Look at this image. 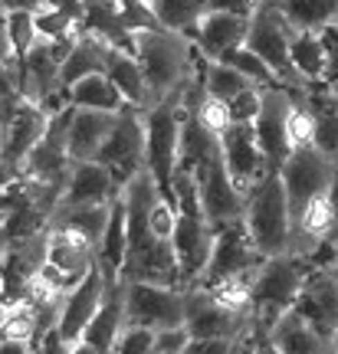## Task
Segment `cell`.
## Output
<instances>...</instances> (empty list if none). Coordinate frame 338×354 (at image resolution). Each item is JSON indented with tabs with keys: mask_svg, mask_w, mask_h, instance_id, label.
Wrapping results in <instances>:
<instances>
[{
	"mask_svg": "<svg viewBox=\"0 0 338 354\" xmlns=\"http://www.w3.org/2000/svg\"><path fill=\"white\" fill-rule=\"evenodd\" d=\"M224 59H226V63H233V66H237V69L243 73V76H250L260 88H269V86H286L283 79L276 76V69H273V66L266 63L263 56H256V53H253L250 46H247V43H243L240 50L226 53Z\"/></svg>",
	"mask_w": 338,
	"mask_h": 354,
	"instance_id": "1f68e13d",
	"label": "cell"
},
{
	"mask_svg": "<svg viewBox=\"0 0 338 354\" xmlns=\"http://www.w3.org/2000/svg\"><path fill=\"white\" fill-rule=\"evenodd\" d=\"M312 272L315 266L296 253L263 259L253 276V325L266 331L273 328L276 318L296 305Z\"/></svg>",
	"mask_w": 338,
	"mask_h": 354,
	"instance_id": "5b68a950",
	"label": "cell"
},
{
	"mask_svg": "<svg viewBox=\"0 0 338 354\" xmlns=\"http://www.w3.org/2000/svg\"><path fill=\"white\" fill-rule=\"evenodd\" d=\"M243 223L250 230L256 250L266 259L289 253V243H292V207H289L286 180H283L279 171H269L260 184H253L247 190Z\"/></svg>",
	"mask_w": 338,
	"mask_h": 354,
	"instance_id": "277c9868",
	"label": "cell"
},
{
	"mask_svg": "<svg viewBox=\"0 0 338 354\" xmlns=\"http://www.w3.org/2000/svg\"><path fill=\"white\" fill-rule=\"evenodd\" d=\"M115 122H118V112H96V109H75L73 105L66 148H69V158H73L75 165L96 161V158H99L102 145H105V138L112 135Z\"/></svg>",
	"mask_w": 338,
	"mask_h": 354,
	"instance_id": "ffe728a7",
	"label": "cell"
},
{
	"mask_svg": "<svg viewBox=\"0 0 338 354\" xmlns=\"http://www.w3.org/2000/svg\"><path fill=\"white\" fill-rule=\"evenodd\" d=\"M3 338H26L33 342V302H3Z\"/></svg>",
	"mask_w": 338,
	"mask_h": 354,
	"instance_id": "836d02e7",
	"label": "cell"
},
{
	"mask_svg": "<svg viewBox=\"0 0 338 354\" xmlns=\"http://www.w3.org/2000/svg\"><path fill=\"white\" fill-rule=\"evenodd\" d=\"M102 302H105V272H102V266L96 263V269L66 295L63 318H60V328L56 331L73 344L82 342V335H86V328L92 325V318H96V312L102 308Z\"/></svg>",
	"mask_w": 338,
	"mask_h": 354,
	"instance_id": "2e32d148",
	"label": "cell"
},
{
	"mask_svg": "<svg viewBox=\"0 0 338 354\" xmlns=\"http://www.w3.org/2000/svg\"><path fill=\"white\" fill-rule=\"evenodd\" d=\"M135 56L148 79L151 109L171 102L181 109L188 86L197 79V46L177 30H141L135 33Z\"/></svg>",
	"mask_w": 338,
	"mask_h": 354,
	"instance_id": "7a4b0ae2",
	"label": "cell"
},
{
	"mask_svg": "<svg viewBox=\"0 0 338 354\" xmlns=\"http://www.w3.org/2000/svg\"><path fill=\"white\" fill-rule=\"evenodd\" d=\"M207 10H211L207 0H158V3H154V13H158V20H161L164 30H177V33H184V37L201 24Z\"/></svg>",
	"mask_w": 338,
	"mask_h": 354,
	"instance_id": "4dcf8cb0",
	"label": "cell"
},
{
	"mask_svg": "<svg viewBox=\"0 0 338 354\" xmlns=\"http://www.w3.org/2000/svg\"><path fill=\"white\" fill-rule=\"evenodd\" d=\"M154 342H158V331L154 328L125 325V331H122V338H118L112 354H151L154 351Z\"/></svg>",
	"mask_w": 338,
	"mask_h": 354,
	"instance_id": "d590c367",
	"label": "cell"
},
{
	"mask_svg": "<svg viewBox=\"0 0 338 354\" xmlns=\"http://www.w3.org/2000/svg\"><path fill=\"white\" fill-rule=\"evenodd\" d=\"M112 56H115V46L109 39L82 30L75 37L69 56L63 59V88H69L73 82H79V79H86V76H96V73H109Z\"/></svg>",
	"mask_w": 338,
	"mask_h": 354,
	"instance_id": "7402d4cb",
	"label": "cell"
},
{
	"mask_svg": "<svg viewBox=\"0 0 338 354\" xmlns=\"http://www.w3.org/2000/svg\"><path fill=\"white\" fill-rule=\"evenodd\" d=\"M125 259H128V210H125V197H118L112 203V220H109L105 240L99 246V263L122 276Z\"/></svg>",
	"mask_w": 338,
	"mask_h": 354,
	"instance_id": "f1b7e54d",
	"label": "cell"
},
{
	"mask_svg": "<svg viewBox=\"0 0 338 354\" xmlns=\"http://www.w3.org/2000/svg\"><path fill=\"white\" fill-rule=\"evenodd\" d=\"M115 203V201H112ZM112 203H82V207H60L53 223L56 227H66L86 236L96 250L102 246L105 240V230H109V220H112Z\"/></svg>",
	"mask_w": 338,
	"mask_h": 354,
	"instance_id": "d4e9b609",
	"label": "cell"
},
{
	"mask_svg": "<svg viewBox=\"0 0 338 354\" xmlns=\"http://www.w3.org/2000/svg\"><path fill=\"white\" fill-rule=\"evenodd\" d=\"M253 328V312L233 308L224 299H217L204 286H188V331L197 342L211 338H237Z\"/></svg>",
	"mask_w": 338,
	"mask_h": 354,
	"instance_id": "5bb4252c",
	"label": "cell"
},
{
	"mask_svg": "<svg viewBox=\"0 0 338 354\" xmlns=\"http://www.w3.org/2000/svg\"><path fill=\"white\" fill-rule=\"evenodd\" d=\"M233 348V338H211V342H197V338H190L188 351L184 354H230Z\"/></svg>",
	"mask_w": 338,
	"mask_h": 354,
	"instance_id": "f35d334b",
	"label": "cell"
},
{
	"mask_svg": "<svg viewBox=\"0 0 338 354\" xmlns=\"http://www.w3.org/2000/svg\"><path fill=\"white\" fill-rule=\"evenodd\" d=\"M3 33L13 39V46L20 53H26L30 46L39 43V30H37V10H17V13H3Z\"/></svg>",
	"mask_w": 338,
	"mask_h": 354,
	"instance_id": "d6a6232c",
	"label": "cell"
},
{
	"mask_svg": "<svg viewBox=\"0 0 338 354\" xmlns=\"http://www.w3.org/2000/svg\"><path fill=\"white\" fill-rule=\"evenodd\" d=\"M250 33V17H240V13H220V10H207L204 20L188 37L194 39V46L207 56V59H224L226 53L240 50L247 43Z\"/></svg>",
	"mask_w": 338,
	"mask_h": 354,
	"instance_id": "e0dca14e",
	"label": "cell"
},
{
	"mask_svg": "<svg viewBox=\"0 0 338 354\" xmlns=\"http://www.w3.org/2000/svg\"><path fill=\"white\" fill-rule=\"evenodd\" d=\"M128 210V259L122 269L125 282H158V286H181V263H177L175 240L161 236L151 227V210L161 201V187L148 165L141 167L122 190Z\"/></svg>",
	"mask_w": 338,
	"mask_h": 354,
	"instance_id": "6da1fadb",
	"label": "cell"
},
{
	"mask_svg": "<svg viewBox=\"0 0 338 354\" xmlns=\"http://www.w3.org/2000/svg\"><path fill=\"white\" fill-rule=\"evenodd\" d=\"M204 82H207V92H211L213 99H217V102H226V105L237 99L240 92H247L250 86H256L250 76H243L237 66L226 63V59H211Z\"/></svg>",
	"mask_w": 338,
	"mask_h": 354,
	"instance_id": "f546056e",
	"label": "cell"
},
{
	"mask_svg": "<svg viewBox=\"0 0 338 354\" xmlns=\"http://www.w3.org/2000/svg\"><path fill=\"white\" fill-rule=\"evenodd\" d=\"M128 325L145 328H184L188 325V289L158 282H128Z\"/></svg>",
	"mask_w": 338,
	"mask_h": 354,
	"instance_id": "7c38bea8",
	"label": "cell"
},
{
	"mask_svg": "<svg viewBox=\"0 0 338 354\" xmlns=\"http://www.w3.org/2000/svg\"><path fill=\"white\" fill-rule=\"evenodd\" d=\"M46 0H3V13H17V10H43Z\"/></svg>",
	"mask_w": 338,
	"mask_h": 354,
	"instance_id": "7bdbcfd3",
	"label": "cell"
},
{
	"mask_svg": "<svg viewBox=\"0 0 338 354\" xmlns=\"http://www.w3.org/2000/svg\"><path fill=\"white\" fill-rule=\"evenodd\" d=\"M292 118H296V95L289 92V86L263 88V109H260V118L253 122V131L266 154L269 171H279L292 154Z\"/></svg>",
	"mask_w": 338,
	"mask_h": 354,
	"instance_id": "4fadbf2b",
	"label": "cell"
},
{
	"mask_svg": "<svg viewBox=\"0 0 338 354\" xmlns=\"http://www.w3.org/2000/svg\"><path fill=\"white\" fill-rule=\"evenodd\" d=\"M86 13H82V30L96 33V37L109 39L115 50L135 53V33L122 20V3L118 0H82Z\"/></svg>",
	"mask_w": 338,
	"mask_h": 354,
	"instance_id": "603a6c76",
	"label": "cell"
},
{
	"mask_svg": "<svg viewBox=\"0 0 338 354\" xmlns=\"http://www.w3.org/2000/svg\"><path fill=\"white\" fill-rule=\"evenodd\" d=\"M328 269H332V272H335V276H338V256H335V263L328 266Z\"/></svg>",
	"mask_w": 338,
	"mask_h": 354,
	"instance_id": "f6af8a7d",
	"label": "cell"
},
{
	"mask_svg": "<svg viewBox=\"0 0 338 354\" xmlns=\"http://www.w3.org/2000/svg\"><path fill=\"white\" fill-rule=\"evenodd\" d=\"M175 197H177V227H175V250L177 263H181V286H197L211 266L213 240H217V227L207 216L194 184V174L177 167L175 174Z\"/></svg>",
	"mask_w": 338,
	"mask_h": 354,
	"instance_id": "3957f363",
	"label": "cell"
},
{
	"mask_svg": "<svg viewBox=\"0 0 338 354\" xmlns=\"http://www.w3.org/2000/svg\"><path fill=\"white\" fill-rule=\"evenodd\" d=\"M292 30H326L338 24V0H273Z\"/></svg>",
	"mask_w": 338,
	"mask_h": 354,
	"instance_id": "83f0119b",
	"label": "cell"
},
{
	"mask_svg": "<svg viewBox=\"0 0 338 354\" xmlns=\"http://www.w3.org/2000/svg\"><path fill=\"white\" fill-rule=\"evenodd\" d=\"M66 99L75 109H96V112H125L128 109V99L122 95V88L115 86L109 73H96V76L73 82L66 88Z\"/></svg>",
	"mask_w": 338,
	"mask_h": 354,
	"instance_id": "cb8c5ba5",
	"label": "cell"
},
{
	"mask_svg": "<svg viewBox=\"0 0 338 354\" xmlns=\"http://www.w3.org/2000/svg\"><path fill=\"white\" fill-rule=\"evenodd\" d=\"M263 259L266 256L256 250L243 216L230 220V223H220L217 227V240H213L211 266H207V272H204L197 286L211 289V286H224V282H233V279H250Z\"/></svg>",
	"mask_w": 338,
	"mask_h": 354,
	"instance_id": "30bf717a",
	"label": "cell"
},
{
	"mask_svg": "<svg viewBox=\"0 0 338 354\" xmlns=\"http://www.w3.org/2000/svg\"><path fill=\"white\" fill-rule=\"evenodd\" d=\"M50 118V109L24 99V92L3 88V122H0L3 125V180H10L24 171L26 158L46 135Z\"/></svg>",
	"mask_w": 338,
	"mask_h": 354,
	"instance_id": "8992f818",
	"label": "cell"
},
{
	"mask_svg": "<svg viewBox=\"0 0 338 354\" xmlns=\"http://www.w3.org/2000/svg\"><path fill=\"white\" fill-rule=\"evenodd\" d=\"M96 161L109 167L118 177L122 187L148 165V125H145V112L141 109L128 105L125 112H118V122H115L112 135L105 138Z\"/></svg>",
	"mask_w": 338,
	"mask_h": 354,
	"instance_id": "8fae6325",
	"label": "cell"
},
{
	"mask_svg": "<svg viewBox=\"0 0 338 354\" xmlns=\"http://www.w3.org/2000/svg\"><path fill=\"white\" fill-rule=\"evenodd\" d=\"M145 125H148V171L154 174L161 197L171 207H177L175 197V174L181 165V125H184V112L161 102L145 112Z\"/></svg>",
	"mask_w": 338,
	"mask_h": 354,
	"instance_id": "ba28073f",
	"label": "cell"
},
{
	"mask_svg": "<svg viewBox=\"0 0 338 354\" xmlns=\"http://www.w3.org/2000/svg\"><path fill=\"white\" fill-rule=\"evenodd\" d=\"M211 3V10H220V13H240V17H253L256 7L263 3V0H207Z\"/></svg>",
	"mask_w": 338,
	"mask_h": 354,
	"instance_id": "74e56055",
	"label": "cell"
},
{
	"mask_svg": "<svg viewBox=\"0 0 338 354\" xmlns=\"http://www.w3.org/2000/svg\"><path fill=\"white\" fill-rule=\"evenodd\" d=\"M122 184L118 177L99 161H82L73 165V174L66 180L63 203L60 207H82V203H112L122 197Z\"/></svg>",
	"mask_w": 338,
	"mask_h": 354,
	"instance_id": "d6986e66",
	"label": "cell"
},
{
	"mask_svg": "<svg viewBox=\"0 0 338 354\" xmlns=\"http://www.w3.org/2000/svg\"><path fill=\"white\" fill-rule=\"evenodd\" d=\"M39 354H73V342H66L60 331H53L50 338L39 344Z\"/></svg>",
	"mask_w": 338,
	"mask_h": 354,
	"instance_id": "60d3db41",
	"label": "cell"
},
{
	"mask_svg": "<svg viewBox=\"0 0 338 354\" xmlns=\"http://www.w3.org/2000/svg\"><path fill=\"white\" fill-rule=\"evenodd\" d=\"M3 354H39L26 338H3Z\"/></svg>",
	"mask_w": 338,
	"mask_h": 354,
	"instance_id": "b9f144b4",
	"label": "cell"
},
{
	"mask_svg": "<svg viewBox=\"0 0 338 354\" xmlns=\"http://www.w3.org/2000/svg\"><path fill=\"white\" fill-rule=\"evenodd\" d=\"M279 174L286 180L292 223H296L312 203L328 197L332 180H335V158H328L315 141H305V145H296V148H292V154L286 158V165L279 167Z\"/></svg>",
	"mask_w": 338,
	"mask_h": 354,
	"instance_id": "52a82bcc",
	"label": "cell"
},
{
	"mask_svg": "<svg viewBox=\"0 0 338 354\" xmlns=\"http://www.w3.org/2000/svg\"><path fill=\"white\" fill-rule=\"evenodd\" d=\"M220 148H224V158H226V167L230 174L237 180L243 194L260 184L266 174H269V165H266V154L256 141V131L253 125H240V122H230L224 135H220Z\"/></svg>",
	"mask_w": 338,
	"mask_h": 354,
	"instance_id": "9a60e30c",
	"label": "cell"
},
{
	"mask_svg": "<svg viewBox=\"0 0 338 354\" xmlns=\"http://www.w3.org/2000/svg\"><path fill=\"white\" fill-rule=\"evenodd\" d=\"M292 66L309 82L328 79V46H326V39H322V33H315V30H296V37H292Z\"/></svg>",
	"mask_w": 338,
	"mask_h": 354,
	"instance_id": "4316f807",
	"label": "cell"
},
{
	"mask_svg": "<svg viewBox=\"0 0 338 354\" xmlns=\"http://www.w3.org/2000/svg\"><path fill=\"white\" fill-rule=\"evenodd\" d=\"M122 3V20L132 33H141V30H158L161 20L154 13V3L148 0H118Z\"/></svg>",
	"mask_w": 338,
	"mask_h": 354,
	"instance_id": "e575fe53",
	"label": "cell"
},
{
	"mask_svg": "<svg viewBox=\"0 0 338 354\" xmlns=\"http://www.w3.org/2000/svg\"><path fill=\"white\" fill-rule=\"evenodd\" d=\"M226 109H230V118H233V122H240V125H253V122L260 118V109H263V88L250 86L247 92H240Z\"/></svg>",
	"mask_w": 338,
	"mask_h": 354,
	"instance_id": "8d00e7d4",
	"label": "cell"
},
{
	"mask_svg": "<svg viewBox=\"0 0 338 354\" xmlns=\"http://www.w3.org/2000/svg\"><path fill=\"white\" fill-rule=\"evenodd\" d=\"M292 308L302 318H309L322 335H335L338 331V276L332 269H315Z\"/></svg>",
	"mask_w": 338,
	"mask_h": 354,
	"instance_id": "ac0fdd59",
	"label": "cell"
},
{
	"mask_svg": "<svg viewBox=\"0 0 338 354\" xmlns=\"http://www.w3.org/2000/svg\"><path fill=\"white\" fill-rule=\"evenodd\" d=\"M292 37L296 30L289 26V20L276 10L273 0H263L256 13L250 17V33H247V46L256 56H263L266 63L276 69V76L283 79L289 88H305L309 79H302L292 66Z\"/></svg>",
	"mask_w": 338,
	"mask_h": 354,
	"instance_id": "9c48e42d",
	"label": "cell"
},
{
	"mask_svg": "<svg viewBox=\"0 0 338 354\" xmlns=\"http://www.w3.org/2000/svg\"><path fill=\"white\" fill-rule=\"evenodd\" d=\"M332 88H335V99H338V79H335V82H332Z\"/></svg>",
	"mask_w": 338,
	"mask_h": 354,
	"instance_id": "bcb514c9",
	"label": "cell"
},
{
	"mask_svg": "<svg viewBox=\"0 0 338 354\" xmlns=\"http://www.w3.org/2000/svg\"><path fill=\"white\" fill-rule=\"evenodd\" d=\"M73 354H102V351H99V348H92L89 342H75L73 344Z\"/></svg>",
	"mask_w": 338,
	"mask_h": 354,
	"instance_id": "ee69618b",
	"label": "cell"
},
{
	"mask_svg": "<svg viewBox=\"0 0 338 354\" xmlns=\"http://www.w3.org/2000/svg\"><path fill=\"white\" fill-rule=\"evenodd\" d=\"M148 3H158V0H148Z\"/></svg>",
	"mask_w": 338,
	"mask_h": 354,
	"instance_id": "c3c4849f",
	"label": "cell"
},
{
	"mask_svg": "<svg viewBox=\"0 0 338 354\" xmlns=\"http://www.w3.org/2000/svg\"><path fill=\"white\" fill-rule=\"evenodd\" d=\"M50 263L56 266V269H63L66 276H73L82 282V279L96 269V263H99V250H96L86 236L50 223Z\"/></svg>",
	"mask_w": 338,
	"mask_h": 354,
	"instance_id": "44dd1931",
	"label": "cell"
},
{
	"mask_svg": "<svg viewBox=\"0 0 338 354\" xmlns=\"http://www.w3.org/2000/svg\"><path fill=\"white\" fill-rule=\"evenodd\" d=\"M109 76L118 88H122V95L128 99V105H135L141 112H148L151 109V92H148V79L141 73V63H138L135 53H125V50H115L112 56V66H109Z\"/></svg>",
	"mask_w": 338,
	"mask_h": 354,
	"instance_id": "484cf974",
	"label": "cell"
},
{
	"mask_svg": "<svg viewBox=\"0 0 338 354\" xmlns=\"http://www.w3.org/2000/svg\"><path fill=\"white\" fill-rule=\"evenodd\" d=\"M319 33H322V39H326V46H328V82H335L338 79V24L326 26Z\"/></svg>",
	"mask_w": 338,
	"mask_h": 354,
	"instance_id": "ab89813d",
	"label": "cell"
},
{
	"mask_svg": "<svg viewBox=\"0 0 338 354\" xmlns=\"http://www.w3.org/2000/svg\"><path fill=\"white\" fill-rule=\"evenodd\" d=\"M332 342H335V348H338V331H335V335H332Z\"/></svg>",
	"mask_w": 338,
	"mask_h": 354,
	"instance_id": "7dc6e473",
	"label": "cell"
}]
</instances>
